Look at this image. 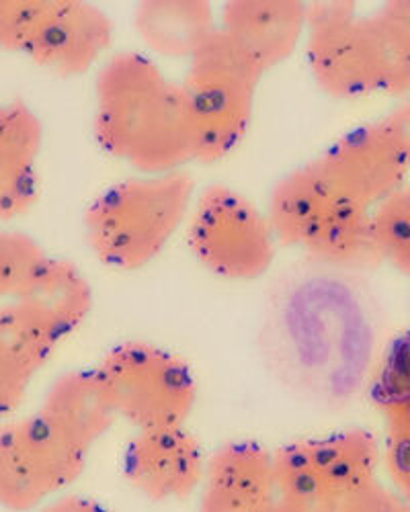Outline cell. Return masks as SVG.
I'll use <instances>...</instances> for the list:
<instances>
[{
	"label": "cell",
	"mask_w": 410,
	"mask_h": 512,
	"mask_svg": "<svg viewBox=\"0 0 410 512\" xmlns=\"http://www.w3.org/2000/svg\"><path fill=\"white\" fill-rule=\"evenodd\" d=\"M261 512H320V510H314L310 506H304L300 502H294L290 498H283L279 494H275L273 500H269Z\"/></svg>",
	"instance_id": "cell-30"
},
{
	"label": "cell",
	"mask_w": 410,
	"mask_h": 512,
	"mask_svg": "<svg viewBox=\"0 0 410 512\" xmlns=\"http://www.w3.org/2000/svg\"><path fill=\"white\" fill-rule=\"evenodd\" d=\"M410 41V0H394V3H386L380 9Z\"/></svg>",
	"instance_id": "cell-29"
},
{
	"label": "cell",
	"mask_w": 410,
	"mask_h": 512,
	"mask_svg": "<svg viewBox=\"0 0 410 512\" xmlns=\"http://www.w3.org/2000/svg\"><path fill=\"white\" fill-rule=\"evenodd\" d=\"M56 345L19 304H0V418L23 404L31 381L50 361Z\"/></svg>",
	"instance_id": "cell-20"
},
{
	"label": "cell",
	"mask_w": 410,
	"mask_h": 512,
	"mask_svg": "<svg viewBox=\"0 0 410 512\" xmlns=\"http://www.w3.org/2000/svg\"><path fill=\"white\" fill-rule=\"evenodd\" d=\"M306 11L296 0H234L222 7L218 29L265 76L296 52Z\"/></svg>",
	"instance_id": "cell-12"
},
{
	"label": "cell",
	"mask_w": 410,
	"mask_h": 512,
	"mask_svg": "<svg viewBox=\"0 0 410 512\" xmlns=\"http://www.w3.org/2000/svg\"><path fill=\"white\" fill-rule=\"evenodd\" d=\"M195 181L187 170L140 175L105 189L85 211V240L113 271L150 265L187 222Z\"/></svg>",
	"instance_id": "cell-2"
},
{
	"label": "cell",
	"mask_w": 410,
	"mask_h": 512,
	"mask_svg": "<svg viewBox=\"0 0 410 512\" xmlns=\"http://www.w3.org/2000/svg\"><path fill=\"white\" fill-rule=\"evenodd\" d=\"M261 80V70L220 29L187 62L181 84L195 127L197 162L216 164L240 146L251 127Z\"/></svg>",
	"instance_id": "cell-3"
},
{
	"label": "cell",
	"mask_w": 410,
	"mask_h": 512,
	"mask_svg": "<svg viewBox=\"0 0 410 512\" xmlns=\"http://www.w3.org/2000/svg\"><path fill=\"white\" fill-rule=\"evenodd\" d=\"M187 246L201 267L230 281L263 277L275 259L265 213L226 185L205 187L187 218Z\"/></svg>",
	"instance_id": "cell-6"
},
{
	"label": "cell",
	"mask_w": 410,
	"mask_h": 512,
	"mask_svg": "<svg viewBox=\"0 0 410 512\" xmlns=\"http://www.w3.org/2000/svg\"><path fill=\"white\" fill-rule=\"evenodd\" d=\"M93 132L105 154L140 175L177 173L197 158L183 84L138 52H119L99 70Z\"/></svg>",
	"instance_id": "cell-1"
},
{
	"label": "cell",
	"mask_w": 410,
	"mask_h": 512,
	"mask_svg": "<svg viewBox=\"0 0 410 512\" xmlns=\"http://www.w3.org/2000/svg\"><path fill=\"white\" fill-rule=\"evenodd\" d=\"M316 265L339 271H374L384 265L372 209L339 199L300 246Z\"/></svg>",
	"instance_id": "cell-17"
},
{
	"label": "cell",
	"mask_w": 410,
	"mask_h": 512,
	"mask_svg": "<svg viewBox=\"0 0 410 512\" xmlns=\"http://www.w3.org/2000/svg\"><path fill=\"white\" fill-rule=\"evenodd\" d=\"M37 512H111V510L93 498L70 494L44 504Z\"/></svg>",
	"instance_id": "cell-28"
},
{
	"label": "cell",
	"mask_w": 410,
	"mask_h": 512,
	"mask_svg": "<svg viewBox=\"0 0 410 512\" xmlns=\"http://www.w3.org/2000/svg\"><path fill=\"white\" fill-rule=\"evenodd\" d=\"M111 44L113 21L103 9L78 0H56L25 56L56 76L72 78L91 70Z\"/></svg>",
	"instance_id": "cell-11"
},
{
	"label": "cell",
	"mask_w": 410,
	"mask_h": 512,
	"mask_svg": "<svg viewBox=\"0 0 410 512\" xmlns=\"http://www.w3.org/2000/svg\"><path fill=\"white\" fill-rule=\"evenodd\" d=\"M119 418L136 431L185 426L197 402V381L177 355L148 343H121L97 365Z\"/></svg>",
	"instance_id": "cell-4"
},
{
	"label": "cell",
	"mask_w": 410,
	"mask_h": 512,
	"mask_svg": "<svg viewBox=\"0 0 410 512\" xmlns=\"http://www.w3.org/2000/svg\"><path fill=\"white\" fill-rule=\"evenodd\" d=\"M56 0H0V52L27 54Z\"/></svg>",
	"instance_id": "cell-24"
},
{
	"label": "cell",
	"mask_w": 410,
	"mask_h": 512,
	"mask_svg": "<svg viewBox=\"0 0 410 512\" xmlns=\"http://www.w3.org/2000/svg\"><path fill=\"white\" fill-rule=\"evenodd\" d=\"M87 455L37 412L0 426V506L29 512L74 484Z\"/></svg>",
	"instance_id": "cell-8"
},
{
	"label": "cell",
	"mask_w": 410,
	"mask_h": 512,
	"mask_svg": "<svg viewBox=\"0 0 410 512\" xmlns=\"http://www.w3.org/2000/svg\"><path fill=\"white\" fill-rule=\"evenodd\" d=\"M275 494L273 453L255 441H230L205 461L199 512H261Z\"/></svg>",
	"instance_id": "cell-13"
},
{
	"label": "cell",
	"mask_w": 410,
	"mask_h": 512,
	"mask_svg": "<svg viewBox=\"0 0 410 512\" xmlns=\"http://www.w3.org/2000/svg\"><path fill=\"white\" fill-rule=\"evenodd\" d=\"M337 195L374 209L406 185L410 162L382 119L353 127L318 158Z\"/></svg>",
	"instance_id": "cell-9"
},
{
	"label": "cell",
	"mask_w": 410,
	"mask_h": 512,
	"mask_svg": "<svg viewBox=\"0 0 410 512\" xmlns=\"http://www.w3.org/2000/svg\"><path fill=\"white\" fill-rule=\"evenodd\" d=\"M306 54L316 87L337 101L384 93L386 58L374 17H361L355 3H310Z\"/></svg>",
	"instance_id": "cell-5"
},
{
	"label": "cell",
	"mask_w": 410,
	"mask_h": 512,
	"mask_svg": "<svg viewBox=\"0 0 410 512\" xmlns=\"http://www.w3.org/2000/svg\"><path fill=\"white\" fill-rule=\"evenodd\" d=\"M123 476L152 502H179L201 486L205 457L185 426L138 431L123 453Z\"/></svg>",
	"instance_id": "cell-10"
},
{
	"label": "cell",
	"mask_w": 410,
	"mask_h": 512,
	"mask_svg": "<svg viewBox=\"0 0 410 512\" xmlns=\"http://www.w3.org/2000/svg\"><path fill=\"white\" fill-rule=\"evenodd\" d=\"M15 304L60 343L91 314L93 289L74 263L48 256V261L19 293Z\"/></svg>",
	"instance_id": "cell-16"
},
{
	"label": "cell",
	"mask_w": 410,
	"mask_h": 512,
	"mask_svg": "<svg viewBox=\"0 0 410 512\" xmlns=\"http://www.w3.org/2000/svg\"><path fill=\"white\" fill-rule=\"evenodd\" d=\"M384 263L410 277V185L372 209Z\"/></svg>",
	"instance_id": "cell-22"
},
{
	"label": "cell",
	"mask_w": 410,
	"mask_h": 512,
	"mask_svg": "<svg viewBox=\"0 0 410 512\" xmlns=\"http://www.w3.org/2000/svg\"><path fill=\"white\" fill-rule=\"evenodd\" d=\"M382 447L365 429H349L324 439L298 441L273 451L279 496L320 512L357 488L378 480Z\"/></svg>",
	"instance_id": "cell-7"
},
{
	"label": "cell",
	"mask_w": 410,
	"mask_h": 512,
	"mask_svg": "<svg viewBox=\"0 0 410 512\" xmlns=\"http://www.w3.org/2000/svg\"><path fill=\"white\" fill-rule=\"evenodd\" d=\"M382 463L392 488L410 502V416L386 422Z\"/></svg>",
	"instance_id": "cell-25"
},
{
	"label": "cell",
	"mask_w": 410,
	"mask_h": 512,
	"mask_svg": "<svg viewBox=\"0 0 410 512\" xmlns=\"http://www.w3.org/2000/svg\"><path fill=\"white\" fill-rule=\"evenodd\" d=\"M44 125L23 101L0 103V222H11L37 201V160Z\"/></svg>",
	"instance_id": "cell-15"
},
{
	"label": "cell",
	"mask_w": 410,
	"mask_h": 512,
	"mask_svg": "<svg viewBox=\"0 0 410 512\" xmlns=\"http://www.w3.org/2000/svg\"><path fill=\"white\" fill-rule=\"evenodd\" d=\"M339 199L318 158L287 173L271 189L265 213L277 244L300 248Z\"/></svg>",
	"instance_id": "cell-19"
},
{
	"label": "cell",
	"mask_w": 410,
	"mask_h": 512,
	"mask_svg": "<svg viewBox=\"0 0 410 512\" xmlns=\"http://www.w3.org/2000/svg\"><path fill=\"white\" fill-rule=\"evenodd\" d=\"M37 414L80 451L109 433L117 410L99 369H78L60 375L48 388Z\"/></svg>",
	"instance_id": "cell-14"
},
{
	"label": "cell",
	"mask_w": 410,
	"mask_h": 512,
	"mask_svg": "<svg viewBox=\"0 0 410 512\" xmlns=\"http://www.w3.org/2000/svg\"><path fill=\"white\" fill-rule=\"evenodd\" d=\"M372 402L384 422L410 416V330L388 345L372 383Z\"/></svg>",
	"instance_id": "cell-21"
},
{
	"label": "cell",
	"mask_w": 410,
	"mask_h": 512,
	"mask_svg": "<svg viewBox=\"0 0 410 512\" xmlns=\"http://www.w3.org/2000/svg\"><path fill=\"white\" fill-rule=\"evenodd\" d=\"M331 512H410V502L394 488L372 480L339 500Z\"/></svg>",
	"instance_id": "cell-26"
},
{
	"label": "cell",
	"mask_w": 410,
	"mask_h": 512,
	"mask_svg": "<svg viewBox=\"0 0 410 512\" xmlns=\"http://www.w3.org/2000/svg\"><path fill=\"white\" fill-rule=\"evenodd\" d=\"M392 136L398 140L410 162V97L402 99L386 117H382Z\"/></svg>",
	"instance_id": "cell-27"
},
{
	"label": "cell",
	"mask_w": 410,
	"mask_h": 512,
	"mask_svg": "<svg viewBox=\"0 0 410 512\" xmlns=\"http://www.w3.org/2000/svg\"><path fill=\"white\" fill-rule=\"evenodd\" d=\"M46 261L48 254L37 240L23 232L0 230V302H15Z\"/></svg>",
	"instance_id": "cell-23"
},
{
	"label": "cell",
	"mask_w": 410,
	"mask_h": 512,
	"mask_svg": "<svg viewBox=\"0 0 410 512\" xmlns=\"http://www.w3.org/2000/svg\"><path fill=\"white\" fill-rule=\"evenodd\" d=\"M134 29L148 52L191 60L218 31L208 0H148L134 11Z\"/></svg>",
	"instance_id": "cell-18"
}]
</instances>
